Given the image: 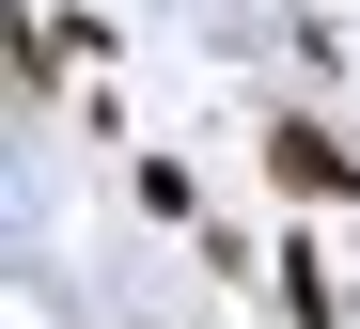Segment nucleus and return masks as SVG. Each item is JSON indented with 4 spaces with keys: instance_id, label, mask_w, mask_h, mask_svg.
Returning <instances> with one entry per match:
<instances>
[{
    "instance_id": "f257e3e1",
    "label": "nucleus",
    "mask_w": 360,
    "mask_h": 329,
    "mask_svg": "<svg viewBox=\"0 0 360 329\" xmlns=\"http://www.w3.org/2000/svg\"><path fill=\"white\" fill-rule=\"evenodd\" d=\"M266 173H282V204H360V157L329 142L314 110H266Z\"/></svg>"
},
{
    "instance_id": "f03ea898",
    "label": "nucleus",
    "mask_w": 360,
    "mask_h": 329,
    "mask_svg": "<svg viewBox=\"0 0 360 329\" xmlns=\"http://www.w3.org/2000/svg\"><path fill=\"white\" fill-rule=\"evenodd\" d=\"M282 329H345V283H329L314 235H282Z\"/></svg>"
}]
</instances>
